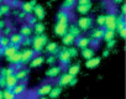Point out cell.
<instances>
[{"label":"cell","instance_id":"1","mask_svg":"<svg viewBox=\"0 0 126 99\" xmlns=\"http://www.w3.org/2000/svg\"><path fill=\"white\" fill-rule=\"evenodd\" d=\"M47 43H48V37L45 33H42V35H35V37H32L31 46H32V50L35 53H40Z\"/></svg>","mask_w":126,"mask_h":99},{"label":"cell","instance_id":"2","mask_svg":"<svg viewBox=\"0 0 126 99\" xmlns=\"http://www.w3.org/2000/svg\"><path fill=\"white\" fill-rule=\"evenodd\" d=\"M93 24H94V20L92 17H89V16L85 15V16L79 17L77 20V24L76 25L79 27L80 31H88V30H90L93 27Z\"/></svg>","mask_w":126,"mask_h":99},{"label":"cell","instance_id":"3","mask_svg":"<svg viewBox=\"0 0 126 99\" xmlns=\"http://www.w3.org/2000/svg\"><path fill=\"white\" fill-rule=\"evenodd\" d=\"M57 58H58V61H59V63H61L62 67L69 66V65H71V61H72V58H71V56H69V53H68V51H67L66 47L59 48V52H58V55H57Z\"/></svg>","mask_w":126,"mask_h":99},{"label":"cell","instance_id":"4","mask_svg":"<svg viewBox=\"0 0 126 99\" xmlns=\"http://www.w3.org/2000/svg\"><path fill=\"white\" fill-rule=\"evenodd\" d=\"M116 27V15L114 13H109L105 15V24H104V29L105 30H112L115 31Z\"/></svg>","mask_w":126,"mask_h":99},{"label":"cell","instance_id":"5","mask_svg":"<svg viewBox=\"0 0 126 99\" xmlns=\"http://www.w3.org/2000/svg\"><path fill=\"white\" fill-rule=\"evenodd\" d=\"M35 52H33V50L32 48H25V50H22L21 51V63L25 66V65H27L33 57H35Z\"/></svg>","mask_w":126,"mask_h":99},{"label":"cell","instance_id":"6","mask_svg":"<svg viewBox=\"0 0 126 99\" xmlns=\"http://www.w3.org/2000/svg\"><path fill=\"white\" fill-rule=\"evenodd\" d=\"M56 19H57V22H61V24H67V25H69L71 15H69V13H68L67 10H63V9H61V10L57 13V16H56Z\"/></svg>","mask_w":126,"mask_h":99},{"label":"cell","instance_id":"7","mask_svg":"<svg viewBox=\"0 0 126 99\" xmlns=\"http://www.w3.org/2000/svg\"><path fill=\"white\" fill-rule=\"evenodd\" d=\"M72 79H73V76L68 74L67 72L63 73V74H59V77L57 79V85H59V87H67V85H69Z\"/></svg>","mask_w":126,"mask_h":99},{"label":"cell","instance_id":"8","mask_svg":"<svg viewBox=\"0 0 126 99\" xmlns=\"http://www.w3.org/2000/svg\"><path fill=\"white\" fill-rule=\"evenodd\" d=\"M62 71H63L62 66H56V65L51 66V68H48L46 71V77H48V78H57L61 74Z\"/></svg>","mask_w":126,"mask_h":99},{"label":"cell","instance_id":"9","mask_svg":"<svg viewBox=\"0 0 126 99\" xmlns=\"http://www.w3.org/2000/svg\"><path fill=\"white\" fill-rule=\"evenodd\" d=\"M90 41H92V38L90 37H85V36H79V37L76 38L77 47L80 48V50H83L85 47H89L90 46Z\"/></svg>","mask_w":126,"mask_h":99},{"label":"cell","instance_id":"10","mask_svg":"<svg viewBox=\"0 0 126 99\" xmlns=\"http://www.w3.org/2000/svg\"><path fill=\"white\" fill-rule=\"evenodd\" d=\"M11 90H13V93L15 94L16 98L20 97V95H22V94L26 92V82H25V81H22V82H17V84H16Z\"/></svg>","mask_w":126,"mask_h":99},{"label":"cell","instance_id":"11","mask_svg":"<svg viewBox=\"0 0 126 99\" xmlns=\"http://www.w3.org/2000/svg\"><path fill=\"white\" fill-rule=\"evenodd\" d=\"M52 87H53V85H52L51 83H45V84H42L41 87H38V88H37L36 94H37V95H40V97H47V95L49 94V92H51Z\"/></svg>","mask_w":126,"mask_h":99},{"label":"cell","instance_id":"12","mask_svg":"<svg viewBox=\"0 0 126 99\" xmlns=\"http://www.w3.org/2000/svg\"><path fill=\"white\" fill-rule=\"evenodd\" d=\"M45 51L52 56H57L58 52H59V47L56 42H48L46 46H45Z\"/></svg>","mask_w":126,"mask_h":99},{"label":"cell","instance_id":"13","mask_svg":"<svg viewBox=\"0 0 126 99\" xmlns=\"http://www.w3.org/2000/svg\"><path fill=\"white\" fill-rule=\"evenodd\" d=\"M22 40H24V37L19 32H13L9 36V42H10V45H14V46H21Z\"/></svg>","mask_w":126,"mask_h":99},{"label":"cell","instance_id":"14","mask_svg":"<svg viewBox=\"0 0 126 99\" xmlns=\"http://www.w3.org/2000/svg\"><path fill=\"white\" fill-rule=\"evenodd\" d=\"M67 29H68V25L67 24H61V22H57L56 26H54V33L57 36H64L67 33Z\"/></svg>","mask_w":126,"mask_h":99},{"label":"cell","instance_id":"15","mask_svg":"<svg viewBox=\"0 0 126 99\" xmlns=\"http://www.w3.org/2000/svg\"><path fill=\"white\" fill-rule=\"evenodd\" d=\"M35 15V17L37 19V20H43L45 19V15H46V13H45V9H43V6H41L40 4H37V5H35L33 6V11H32Z\"/></svg>","mask_w":126,"mask_h":99},{"label":"cell","instance_id":"16","mask_svg":"<svg viewBox=\"0 0 126 99\" xmlns=\"http://www.w3.org/2000/svg\"><path fill=\"white\" fill-rule=\"evenodd\" d=\"M29 73H30V69H27V68H25V67H24L22 69H19V71H16L14 76L16 77L17 82H22V81H25V79L27 78Z\"/></svg>","mask_w":126,"mask_h":99},{"label":"cell","instance_id":"17","mask_svg":"<svg viewBox=\"0 0 126 99\" xmlns=\"http://www.w3.org/2000/svg\"><path fill=\"white\" fill-rule=\"evenodd\" d=\"M19 48H20V46L9 45V46H6V47L3 50V56H5V57H10L11 55H14L15 52L19 51Z\"/></svg>","mask_w":126,"mask_h":99},{"label":"cell","instance_id":"18","mask_svg":"<svg viewBox=\"0 0 126 99\" xmlns=\"http://www.w3.org/2000/svg\"><path fill=\"white\" fill-rule=\"evenodd\" d=\"M19 33L25 38V37H31V35L33 33V31H32V27H31V26H29L27 24H25V25H22V26L20 27Z\"/></svg>","mask_w":126,"mask_h":99},{"label":"cell","instance_id":"19","mask_svg":"<svg viewBox=\"0 0 126 99\" xmlns=\"http://www.w3.org/2000/svg\"><path fill=\"white\" fill-rule=\"evenodd\" d=\"M67 32H68V33H71L74 38H77V37H79V36L82 35V31L79 30V27H78L76 24H71V25H68Z\"/></svg>","mask_w":126,"mask_h":99},{"label":"cell","instance_id":"20","mask_svg":"<svg viewBox=\"0 0 126 99\" xmlns=\"http://www.w3.org/2000/svg\"><path fill=\"white\" fill-rule=\"evenodd\" d=\"M82 56H83V58H85V60H90L92 57H94L95 56V50H94V47H85V48H83L82 50Z\"/></svg>","mask_w":126,"mask_h":99},{"label":"cell","instance_id":"21","mask_svg":"<svg viewBox=\"0 0 126 99\" xmlns=\"http://www.w3.org/2000/svg\"><path fill=\"white\" fill-rule=\"evenodd\" d=\"M43 62H45V57H43V56H41V55H38V56H35V57H33L29 63H30V67L36 68V67H40Z\"/></svg>","mask_w":126,"mask_h":99},{"label":"cell","instance_id":"22","mask_svg":"<svg viewBox=\"0 0 126 99\" xmlns=\"http://www.w3.org/2000/svg\"><path fill=\"white\" fill-rule=\"evenodd\" d=\"M16 84H17V79H16V77L14 74L13 76H8L5 78V88L6 89H13Z\"/></svg>","mask_w":126,"mask_h":99},{"label":"cell","instance_id":"23","mask_svg":"<svg viewBox=\"0 0 126 99\" xmlns=\"http://www.w3.org/2000/svg\"><path fill=\"white\" fill-rule=\"evenodd\" d=\"M126 27V22H125V15H119V16H116V27H115V30L119 32L120 30H122V29H125Z\"/></svg>","mask_w":126,"mask_h":99},{"label":"cell","instance_id":"24","mask_svg":"<svg viewBox=\"0 0 126 99\" xmlns=\"http://www.w3.org/2000/svg\"><path fill=\"white\" fill-rule=\"evenodd\" d=\"M104 31H105L104 27H98V29L93 30V31H92V40H98V41L103 40Z\"/></svg>","mask_w":126,"mask_h":99},{"label":"cell","instance_id":"25","mask_svg":"<svg viewBox=\"0 0 126 99\" xmlns=\"http://www.w3.org/2000/svg\"><path fill=\"white\" fill-rule=\"evenodd\" d=\"M100 61H101V58L100 57H92L90 60H87V62H85V67L87 68H95L96 66H99L100 65Z\"/></svg>","mask_w":126,"mask_h":99},{"label":"cell","instance_id":"26","mask_svg":"<svg viewBox=\"0 0 126 99\" xmlns=\"http://www.w3.org/2000/svg\"><path fill=\"white\" fill-rule=\"evenodd\" d=\"M61 93H62V87H59V85H54V87H52V89H51V92H49V98L51 99H57L59 95H61Z\"/></svg>","mask_w":126,"mask_h":99},{"label":"cell","instance_id":"27","mask_svg":"<svg viewBox=\"0 0 126 99\" xmlns=\"http://www.w3.org/2000/svg\"><path fill=\"white\" fill-rule=\"evenodd\" d=\"M62 42H63V45H64V46H71V45H73L76 42V38L71 33L67 32L64 36H62Z\"/></svg>","mask_w":126,"mask_h":99},{"label":"cell","instance_id":"28","mask_svg":"<svg viewBox=\"0 0 126 99\" xmlns=\"http://www.w3.org/2000/svg\"><path fill=\"white\" fill-rule=\"evenodd\" d=\"M11 6L8 4V3H3V4H0V14H1L3 16H8L10 15L11 13Z\"/></svg>","mask_w":126,"mask_h":99},{"label":"cell","instance_id":"29","mask_svg":"<svg viewBox=\"0 0 126 99\" xmlns=\"http://www.w3.org/2000/svg\"><path fill=\"white\" fill-rule=\"evenodd\" d=\"M21 10L26 14V15H31L32 11H33V6L29 3V1H25V3H21Z\"/></svg>","mask_w":126,"mask_h":99},{"label":"cell","instance_id":"30","mask_svg":"<svg viewBox=\"0 0 126 99\" xmlns=\"http://www.w3.org/2000/svg\"><path fill=\"white\" fill-rule=\"evenodd\" d=\"M90 9H92V4L90 5H77V13L83 16H85L90 11Z\"/></svg>","mask_w":126,"mask_h":99},{"label":"cell","instance_id":"31","mask_svg":"<svg viewBox=\"0 0 126 99\" xmlns=\"http://www.w3.org/2000/svg\"><path fill=\"white\" fill-rule=\"evenodd\" d=\"M76 4H77V0H64L63 4H62V9L68 11V10L73 9L76 6Z\"/></svg>","mask_w":126,"mask_h":99},{"label":"cell","instance_id":"32","mask_svg":"<svg viewBox=\"0 0 126 99\" xmlns=\"http://www.w3.org/2000/svg\"><path fill=\"white\" fill-rule=\"evenodd\" d=\"M45 30H46L45 25L40 21H37V24L32 27V31L35 32V35H42V33H45Z\"/></svg>","mask_w":126,"mask_h":99},{"label":"cell","instance_id":"33","mask_svg":"<svg viewBox=\"0 0 126 99\" xmlns=\"http://www.w3.org/2000/svg\"><path fill=\"white\" fill-rule=\"evenodd\" d=\"M6 58L11 65H15V63L21 61V51H17V52H15L14 55H11L10 57H6Z\"/></svg>","mask_w":126,"mask_h":99},{"label":"cell","instance_id":"34","mask_svg":"<svg viewBox=\"0 0 126 99\" xmlns=\"http://www.w3.org/2000/svg\"><path fill=\"white\" fill-rule=\"evenodd\" d=\"M79 65H73V66H68V69H67V73L73 76V77H77V74L79 73Z\"/></svg>","mask_w":126,"mask_h":99},{"label":"cell","instance_id":"35","mask_svg":"<svg viewBox=\"0 0 126 99\" xmlns=\"http://www.w3.org/2000/svg\"><path fill=\"white\" fill-rule=\"evenodd\" d=\"M115 38V31L112 30H105L104 31V35H103V40L106 42V41H110V40H114Z\"/></svg>","mask_w":126,"mask_h":99},{"label":"cell","instance_id":"36","mask_svg":"<svg viewBox=\"0 0 126 99\" xmlns=\"http://www.w3.org/2000/svg\"><path fill=\"white\" fill-rule=\"evenodd\" d=\"M3 99H16V97L11 89H5L3 90Z\"/></svg>","mask_w":126,"mask_h":99},{"label":"cell","instance_id":"37","mask_svg":"<svg viewBox=\"0 0 126 99\" xmlns=\"http://www.w3.org/2000/svg\"><path fill=\"white\" fill-rule=\"evenodd\" d=\"M10 45V42H9V37H6V36H0V47L1 48H5L6 46H9Z\"/></svg>","mask_w":126,"mask_h":99},{"label":"cell","instance_id":"38","mask_svg":"<svg viewBox=\"0 0 126 99\" xmlns=\"http://www.w3.org/2000/svg\"><path fill=\"white\" fill-rule=\"evenodd\" d=\"M45 62H47V65H49V66H54L57 63V56L49 55L47 58H45Z\"/></svg>","mask_w":126,"mask_h":99},{"label":"cell","instance_id":"39","mask_svg":"<svg viewBox=\"0 0 126 99\" xmlns=\"http://www.w3.org/2000/svg\"><path fill=\"white\" fill-rule=\"evenodd\" d=\"M13 13H14V15H15L16 17H19L20 20H25V19H27V15H26L22 10H14Z\"/></svg>","mask_w":126,"mask_h":99},{"label":"cell","instance_id":"40","mask_svg":"<svg viewBox=\"0 0 126 99\" xmlns=\"http://www.w3.org/2000/svg\"><path fill=\"white\" fill-rule=\"evenodd\" d=\"M67 51H68L71 58H74V57L78 56V50H77V47H69V48H67Z\"/></svg>","mask_w":126,"mask_h":99},{"label":"cell","instance_id":"41","mask_svg":"<svg viewBox=\"0 0 126 99\" xmlns=\"http://www.w3.org/2000/svg\"><path fill=\"white\" fill-rule=\"evenodd\" d=\"M31 45H32V38L31 37H25L22 40V42H21V46H24L25 48H29Z\"/></svg>","mask_w":126,"mask_h":99},{"label":"cell","instance_id":"42","mask_svg":"<svg viewBox=\"0 0 126 99\" xmlns=\"http://www.w3.org/2000/svg\"><path fill=\"white\" fill-rule=\"evenodd\" d=\"M8 4L11 6V9H17L21 5V1H20V0H9Z\"/></svg>","mask_w":126,"mask_h":99},{"label":"cell","instance_id":"43","mask_svg":"<svg viewBox=\"0 0 126 99\" xmlns=\"http://www.w3.org/2000/svg\"><path fill=\"white\" fill-rule=\"evenodd\" d=\"M26 21H27L26 24H27L29 26H31V27H33V26H35V25L37 24V21H38V20H37V19H36L35 16H30L29 19H26Z\"/></svg>","mask_w":126,"mask_h":99},{"label":"cell","instance_id":"44","mask_svg":"<svg viewBox=\"0 0 126 99\" xmlns=\"http://www.w3.org/2000/svg\"><path fill=\"white\" fill-rule=\"evenodd\" d=\"M96 24L100 26V27H104V24H105V15H99L96 17Z\"/></svg>","mask_w":126,"mask_h":99},{"label":"cell","instance_id":"45","mask_svg":"<svg viewBox=\"0 0 126 99\" xmlns=\"http://www.w3.org/2000/svg\"><path fill=\"white\" fill-rule=\"evenodd\" d=\"M3 33H4V36L9 37V36L13 33V27H11V26H5L4 30H3Z\"/></svg>","mask_w":126,"mask_h":99},{"label":"cell","instance_id":"46","mask_svg":"<svg viewBox=\"0 0 126 99\" xmlns=\"http://www.w3.org/2000/svg\"><path fill=\"white\" fill-rule=\"evenodd\" d=\"M116 46V40H110V41H106V50H112L114 47Z\"/></svg>","mask_w":126,"mask_h":99},{"label":"cell","instance_id":"47","mask_svg":"<svg viewBox=\"0 0 126 99\" xmlns=\"http://www.w3.org/2000/svg\"><path fill=\"white\" fill-rule=\"evenodd\" d=\"M13 74H15V68L13 66H10V67L6 68V77L8 76H13Z\"/></svg>","mask_w":126,"mask_h":99},{"label":"cell","instance_id":"48","mask_svg":"<svg viewBox=\"0 0 126 99\" xmlns=\"http://www.w3.org/2000/svg\"><path fill=\"white\" fill-rule=\"evenodd\" d=\"M78 5H90L92 0H77Z\"/></svg>","mask_w":126,"mask_h":99},{"label":"cell","instance_id":"49","mask_svg":"<svg viewBox=\"0 0 126 99\" xmlns=\"http://www.w3.org/2000/svg\"><path fill=\"white\" fill-rule=\"evenodd\" d=\"M13 67L15 68V72H16V71H19V69H22V68H24V65H22L21 62H17V63H15Z\"/></svg>","mask_w":126,"mask_h":99},{"label":"cell","instance_id":"50","mask_svg":"<svg viewBox=\"0 0 126 99\" xmlns=\"http://www.w3.org/2000/svg\"><path fill=\"white\" fill-rule=\"evenodd\" d=\"M120 11H121V15H125V13H126V4H125V3H122V4H121Z\"/></svg>","mask_w":126,"mask_h":99},{"label":"cell","instance_id":"51","mask_svg":"<svg viewBox=\"0 0 126 99\" xmlns=\"http://www.w3.org/2000/svg\"><path fill=\"white\" fill-rule=\"evenodd\" d=\"M0 77H5L6 78V68H0Z\"/></svg>","mask_w":126,"mask_h":99},{"label":"cell","instance_id":"52","mask_svg":"<svg viewBox=\"0 0 126 99\" xmlns=\"http://www.w3.org/2000/svg\"><path fill=\"white\" fill-rule=\"evenodd\" d=\"M119 33H120L121 38H125V37H126V27H125V29H122V30H120V31H119Z\"/></svg>","mask_w":126,"mask_h":99},{"label":"cell","instance_id":"53","mask_svg":"<svg viewBox=\"0 0 126 99\" xmlns=\"http://www.w3.org/2000/svg\"><path fill=\"white\" fill-rule=\"evenodd\" d=\"M0 88H5V77H0Z\"/></svg>","mask_w":126,"mask_h":99},{"label":"cell","instance_id":"54","mask_svg":"<svg viewBox=\"0 0 126 99\" xmlns=\"http://www.w3.org/2000/svg\"><path fill=\"white\" fill-rule=\"evenodd\" d=\"M5 26H6V21L5 20H0V31H3Z\"/></svg>","mask_w":126,"mask_h":99},{"label":"cell","instance_id":"55","mask_svg":"<svg viewBox=\"0 0 126 99\" xmlns=\"http://www.w3.org/2000/svg\"><path fill=\"white\" fill-rule=\"evenodd\" d=\"M112 1V4H115V5H121L122 3H124V0H111Z\"/></svg>","mask_w":126,"mask_h":99},{"label":"cell","instance_id":"56","mask_svg":"<svg viewBox=\"0 0 126 99\" xmlns=\"http://www.w3.org/2000/svg\"><path fill=\"white\" fill-rule=\"evenodd\" d=\"M77 81H78V79H77V77H73V79L71 81L69 85H76V84H77Z\"/></svg>","mask_w":126,"mask_h":99},{"label":"cell","instance_id":"57","mask_svg":"<svg viewBox=\"0 0 126 99\" xmlns=\"http://www.w3.org/2000/svg\"><path fill=\"white\" fill-rule=\"evenodd\" d=\"M110 55V51H109V50H104V51H103V57H108Z\"/></svg>","mask_w":126,"mask_h":99},{"label":"cell","instance_id":"58","mask_svg":"<svg viewBox=\"0 0 126 99\" xmlns=\"http://www.w3.org/2000/svg\"><path fill=\"white\" fill-rule=\"evenodd\" d=\"M32 6H35V5H37V1H36V0H30V1H29Z\"/></svg>","mask_w":126,"mask_h":99},{"label":"cell","instance_id":"59","mask_svg":"<svg viewBox=\"0 0 126 99\" xmlns=\"http://www.w3.org/2000/svg\"><path fill=\"white\" fill-rule=\"evenodd\" d=\"M3 50H4V48L0 47V58H1V56H3Z\"/></svg>","mask_w":126,"mask_h":99},{"label":"cell","instance_id":"60","mask_svg":"<svg viewBox=\"0 0 126 99\" xmlns=\"http://www.w3.org/2000/svg\"><path fill=\"white\" fill-rule=\"evenodd\" d=\"M0 99H3V90L0 89Z\"/></svg>","mask_w":126,"mask_h":99},{"label":"cell","instance_id":"61","mask_svg":"<svg viewBox=\"0 0 126 99\" xmlns=\"http://www.w3.org/2000/svg\"><path fill=\"white\" fill-rule=\"evenodd\" d=\"M38 99H47V97H41V98H38Z\"/></svg>","mask_w":126,"mask_h":99},{"label":"cell","instance_id":"62","mask_svg":"<svg viewBox=\"0 0 126 99\" xmlns=\"http://www.w3.org/2000/svg\"><path fill=\"white\" fill-rule=\"evenodd\" d=\"M3 1H4V0H0V4H3Z\"/></svg>","mask_w":126,"mask_h":99},{"label":"cell","instance_id":"63","mask_svg":"<svg viewBox=\"0 0 126 99\" xmlns=\"http://www.w3.org/2000/svg\"><path fill=\"white\" fill-rule=\"evenodd\" d=\"M1 16H3V15H1V14H0V20H1Z\"/></svg>","mask_w":126,"mask_h":99}]
</instances>
